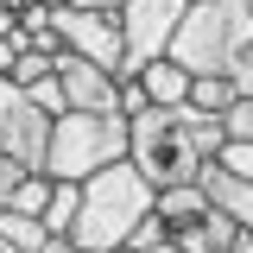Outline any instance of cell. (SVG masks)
<instances>
[{
	"label": "cell",
	"instance_id": "484cf974",
	"mask_svg": "<svg viewBox=\"0 0 253 253\" xmlns=\"http://www.w3.org/2000/svg\"><path fill=\"white\" fill-rule=\"evenodd\" d=\"M0 32H19V13H13L6 0H0Z\"/></svg>",
	"mask_w": 253,
	"mask_h": 253
},
{
	"label": "cell",
	"instance_id": "4fadbf2b",
	"mask_svg": "<svg viewBox=\"0 0 253 253\" xmlns=\"http://www.w3.org/2000/svg\"><path fill=\"white\" fill-rule=\"evenodd\" d=\"M44 247H51V228H44V215L0 209V253H44Z\"/></svg>",
	"mask_w": 253,
	"mask_h": 253
},
{
	"label": "cell",
	"instance_id": "f1b7e54d",
	"mask_svg": "<svg viewBox=\"0 0 253 253\" xmlns=\"http://www.w3.org/2000/svg\"><path fill=\"white\" fill-rule=\"evenodd\" d=\"M114 253H133V247H114Z\"/></svg>",
	"mask_w": 253,
	"mask_h": 253
},
{
	"label": "cell",
	"instance_id": "277c9868",
	"mask_svg": "<svg viewBox=\"0 0 253 253\" xmlns=\"http://www.w3.org/2000/svg\"><path fill=\"white\" fill-rule=\"evenodd\" d=\"M126 152H133L126 114H76V108H70V114L51 121V158H44V171L83 184V177H95V171L121 165Z\"/></svg>",
	"mask_w": 253,
	"mask_h": 253
},
{
	"label": "cell",
	"instance_id": "52a82bcc",
	"mask_svg": "<svg viewBox=\"0 0 253 253\" xmlns=\"http://www.w3.org/2000/svg\"><path fill=\"white\" fill-rule=\"evenodd\" d=\"M57 76H63V95H70L76 114H121V70L63 51V57H57Z\"/></svg>",
	"mask_w": 253,
	"mask_h": 253
},
{
	"label": "cell",
	"instance_id": "e0dca14e",
	"mask_svg": "<svg viewBox=\"0 0 253 253\" xmlns=\"http://www.w3.org/2000/svg\"><path fill=\"white\" fill-rule=\"evenodd\" d=\"M26 101H38L44 114H70V95H63V76H57V70H51V76H38V83L26 89Z\"/></svg>",
	"mask_w": 253,
	"mask_h": 253
},
{
	"label": "cell",
	"instance_id": "d6986e66",
	"mask_svg": "<svg viewBox=\"0 0 253 253\" xmlns=\"http://www.w3.org/2000/svg\"><path fill=\"white\" fill-rule=\"evenodd\" d=\"M215 165H228L234 177H253V139H228V146L215 152Z\"/></svg>",
	"mask_w": 253,
	"mask_h": 253
},
{
	"label": "cell",
	"instance_id": "3957f363",
	"mask_svg": "<svg viewBox=\"0 0 253 253\" xmlns=\"http://www.w3.org/2000/svg\"><path fill=\"white\" fill-rule=\"evenodd\" d=\"M253 44V0H196L165 57H177L190 76H228Z\"/></svg>",
	"mask_w": 253,
	"mask_h": 253
},
{
	"label": "cell",
	"instance_id": "4316f807",
	"mask_svg": "<svg viewBox=\"0 0 253 253\" xmlns=\"http://www.w3.org/2000/svg\"><path fill=\"white\" fill-rule=\"evenodd\" d=\"M70 6H121V0H70Z\"/></svg>",
	"mask_w": 253,
	"mask_h": 253
},
{
	"label": "cell",
	"instance_id": "30bf717a",
	"mask_svg": "<svg viewBox=\"0 0 253 253\" xmlns=\"http://www.w3.org/2000/svg\"><path fill=\"white\" fill-rule=\"evenodd\" d=\"M203 190H209L215 209H228V215L253 234V177H234L228 165H203Z\"/></svg>",
	"mask_w": 253,
	"mask_h": 253
},
{
	"label": "cell",
	"instance_id": "7c38bea8",
	"mask_svg": "<svg viewBox=\"0 0 253 253\" xmlns=\"http://www.w3.org/2000/svg\"><path fill=\"white\" fill-rule=\"evenodd\" d=\"M209 209H215V203H209L203 177H196V184H165V190H158V215L171 221V234H177V228H190V221H203Z\"/></svg>",
	"mask_w": 253,
	"mask_h": 253
},
{
	"label": "cell",
	"instance_id": "cb8c5ba5",
	"mask_svg": "<svg viewBox=\"0 0 253 253\" xmlns=\"http://www.w3.org/2000/svg\"><path fill=\"white\" fill-rule=\"evenodd\" d=\"M228 76H234V89H241V95H253V44L241 51V63H234Z\"/></svg>",
	"mask_w": 253,
	"mask_h": 253
},
{
	"label": "cell",
	"instance_id": "5b68a950",
	"mask_svg": "<svg viewBox=\"0 0 253 253\" xmlns=\"http://www.w3.org/2000/svg\"><path fill=\"white\" fill-rule=\"evenodd\" d=\"M114 13H121V32H126V70L121 76H133V70H146L152 57L171 51V38H177V26H184L190 0H121Z\"/></svg>",
	"mask_w": 253,
	"mask_h": 253
},
{
	"label": "cell",
	"instance_id": "5bb4252c",
	"mask_svg": "<svg viewBox=\"0 0 253 253\" xmlns=\"http://www.w3.org/2000/svg\"><path fill=\"white\" fill-rule=\"evenodd\" d=\"M76 215H83V184L57 177L51 203H44V228H51V234H70V228H76Z\"/></svg>",
	"mask_w": 253,
	"mask_h": 253
},
{
	"label": "cell",
	"instance_id": "6da1fadb",
	"mask_svg": "<svg viewBox=\"0 0 253 253\" xmlns=\"http://www.w3.org/2000/svg\"><path fill=\"white\" fill-rule=\"evenodd\" d=\"M126 126H133V152L126 158L158 190L165 184H196L203 165H215V152L228 146V121L203 114V108H146Z\"/></svg>",
	"mask_w": 253,
	"mask_h": 253
},
{
	"label": "cell",
	"instance_id": "603a6c76",
	"mask_svg": "<svg viewBox=\"0 0 253 253\" xmlns=\"http://www.w3.org/2000/svg\"><path fill=\"white\" fill-rule=\"evenodd\" d=\"M19 101H26V89H19V83H13V76L0 70V121H6V114H13Z\"/></svg>",
	"mask_w": 253,
	"mask_h": 253
},
{
	"label": "cell",
	"instance_id": "ffe728a7",
	"mask_svg": "<svg viewBox=\"0 0 253 253\" xmlns=\"http://www.w3.org/2000/svg\"><path fill=\"white\" fill-rule=\"evenodd\" d=\"M221 121H228V139H253V95H241Z\"/></svg>",
	"mask_w": 253,
	"mask_h": 253
},
{
	"label": "cell",
	"instance_id": "ac0fdd59",
	"mask_svg": "<svg viewBox=\"0 0 253 253\" xmlns=\"http://www.w3.org/2000/svg\"><path fill=\"white\" fill-rule=\"evenodd\" d=\"M165 241H171V221H165V215L152 209V215L133 228V241H126V247H133V253H152V247H165Z\"/></svg>",
	"mask_w": 253,
	"mask_h": 253
},
{
	"label": "cell",
	"instance_id": "8992f818",
	"mask_svg": "<svg viewBox=\"0 0 253 253\" xmlns=\"http://www.w3.org/2000/svg\"><path fill=\"white\" fill-rule=\"evenodd\" d=\"M51 19H57L70 57L126 70V32H121V13L114 6H51Z\"/></svg>",
	"mask_w": 253,
	"mask_h": 253
},
{
	"label": "cell",
	"instance_id": "44dd1931",
	"mask_svg": "<svg viewBox=\"0 0 253 253\" xmlns=\"http://www.w3.org/2000/svg\"><path fill=\"white\" fill-rule=\"evenodd\" d=\"M146 108H152V101H146V83H139V76H121V114L133 121V114H146Z\"/></svg>",
	"mask_w": 253,
	"mask_h": 253
},
{
	"label": "cell",
	"instance_id": "7a4b0ae2",
	"mask_svg": "<svg viewBox=\"0 0 253 253\" xmlns=\"http://www.w3.org/2000/svg\"><path fill=\"white\" fill-rule=\"evenodd\" d=\"M158 209V184L133 165V158H121V165H108V171H95V177H83V215H76V228H70V241L83 253H114L133 241V228Z\"/></svg>",
	"mask_w": 253,
	"mask_h": 253
},
{
	"label": "cell",
	"instance_id": "83f0119b",
	"mask_svg": "<svg viewBox=\"0 0 253 253\" xmlns=\"http://www.w3.org/2000/svg\"><path fill=\"white\" fill-rule=\"evenodd\" d=\"M152 253H184V247H177V241H165V247H152Z\"/></svg>",
	"mask_w": 253,
	"mask_h": 253
},
{
	"label": "cell",
	"instance_id": "f546056e",
	"mask_svg": "<svg viewBox=\"0 0 253 253\" xmlns=\"http://www.w3.org/2000/svg\"><path fill=\"white\" fill-rule=\"evenodd\" d=\"M190 6H196V0H190Z\"/></svg>",
	"mask_w": 253,
	"mask_h": 253
},
{
	"label": "cell",
	"instance_id": "9a60e30c",
	"mask_svg": "<svg viewBox=\"0 0 253 253\" xmlns=\"http://www.w3.org/2000/svg\"><path fill=\"white\" fill-rule=\"evenodd\" d=\"M234 101H241L234 76H196L190 83V108H203V114H228Z\"/></svg>",
	"mask_w": 253,
	"mask_h": 253
},
{
	"label": "cell",
	"instance_id": "9c48e42d",
	"mask_svg": "<svg viewBox=\"0 0 253 253\" xmlns=\"http://www.w3.org/2000/svg\"><path fill=\"white\" fill-rule=\"evenodd\" d=\"M133 76L146 83V101H152V108H190V83H196V76H190L177 57H152L146 70H133Z\"/></svg>",
	"mask_w": 253,
	"mask_h": 253
},
{
	"label": "cell",
	"instance_id": "2e32d148",
	"mask_svg": "<svg viewBox=\"0 0 253 253\" xmlns=\"http://www.w3.org/2000/svg\"><path fill=\"white\" fill-rule=\"evenodd\" d=\"M51 190H57V177H51V171H26V177L13 184V203H6V209H26V215H44Z\"/></svg>",
	"mask_w": 253,
	"mask_h": 253
},
{
	"label": "cell",
	"instance_id": "8fae6325",
	"mask_svg": "<svg viewBox=\"0 0 253 253\" xmlns=\"http://www.w3.org/2000/svg\"><path fill=\"white\" fill-rule=\"evenodd\" d=\"M241 234H247V228H241V221L228 215V209H209L203 221H190V228H177L171 241H177L184 253H228L234 241H241Z\"/></svg>",
	"mask_w": 253,
	"mask_h": 253
},
{
	"label": "cell",
	"instance_id": "d4e9b609",
	"mask_svg": "<svg viewBox=\"0 0 253 253\" xmlns=\"http://www.w3.org/2000/svg\"><path fill=\"white\" fill-rule=\"evenodd\" d=\"M13 63H19V38H13V32H0V70L13 76Z\"/></svg>",
	"mask_w": 253,
	"mask_h": 253
},
{
	"label": "cell",
	"instance_id": "ba28073f",
	"mask_svg": "<svg viewBox=\"0 0 253 253\" xmlns=\"http://www.w3.org/2000/svg\"><path fill=\"white\" fill-rule=\"evenodd\" d=\"M51 121L57 114H44L38 101H19L0 121V152L13 158L19 171H44V158H51Z\"/></svg>",
	"mask_w": 253,
	"mask_h": 253
},
{
	"label": "cell",
	"instance_id": "7402d4cb",
	"mask_svg": "<svg viewBox=\"0 0 253 253\" xmlns=\"http://www.w3.org/2000/svg\"><path fill=\"white\" fill-rule=\"evenodd\" d=\"M19 177H26V171H19V165H13V158L0 152V209H6V203H13V184H19Z\"/></svg>",
	"mask_w": 253,
	"mask_h": 253
}]
</instances>
